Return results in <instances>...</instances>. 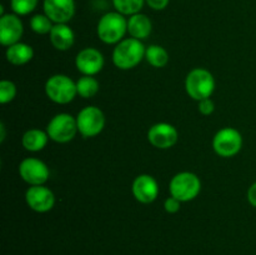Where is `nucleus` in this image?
Listing matches in <instances>:
<instances>
[{"mask_svg": "<svg viewBox=\"0 0 256 255\" xmlns=\"http://www.w3.org/2000/svg\"><path fill=\"white\" fill-rule=\"evenodd\" d=\"M180 204H182V202H179V200L170 195V198H168L164 202L165 212H169V214H175L180 210Z\"/></svg>", "mask_w": 256, "mask_h": 255, "instance_id": "obj_26", "label": "nucleus"}, {"mask_svg": "<svg viewBox=\"0 0 256 255\" xmlns=\"http://www.w3.org/2000/svg\"><path fill=\"white\" fill-rule=\"evenodd\" d=\"M16 96V86L10 80H2L0 82V102L8 104L12 102Z\"/></svg>", "mask_w": 256, "mask_h": 255, "instance_id": "obj_25", "label": "nucleus"}, {"mask_svg": "<svg viewBox=\"0 0 256 255\" xmlns=\"http://www.w3.org/2000/svg\"><path fill=\"white\" fill-rule=\"evenodd\" d=\"M198 108H199V112H202V115H210L214 112L215 104H214V102L210 99V98H208V99L200 100Z\"/></svg>", "mask_w": 256, "mask_h": 255, "instance_id": "obj_27", "label": "nucleus"}, {"mask_svg": "<svg viewBox=\"0 0 256 255\" xmlns=\"http://www.w3.org/2000/svg\"><path fill=\"white\" fill-rule=\"evenodd\" d=\"M5 56L6 60L12 65H24L29 62L34 56V50L30 45L25 44V42H16L10 46L6 48L5 52Z\"/></svg>", "mask_w": 256, "mask_h": 255, "instance_id": "obj_18", "label": "nucleus"}, {"mask_svg": "<svg viewBox=\"0 0 256 255\" xmlns=\"http://www.w3.org/2000/svg\"><path fill=\"white\" fill-rule=\"evenodd\" d=\"M202 190V182L194 172H182L172 176L169 184V192L172 196L182 202H192Z\"/></svg>", "mask_w": 256, "mask_h": 255, "instance_id": "obj_4", "label": "nucleus"}, {"mask_svg": "<svg viewBox=\"0 0 256 255\" xmlns=\"http://www.w3.org/2000/svg\"><path fill=\"white\" fill-rule=\"evenodd\" d=\"M215 152L222 158H232L236 155L242 148V136L239 130L234 128H222L212 139Z\"/></svg>", "mask_w": 256, "mask_h": 255, "instance_id": "obj_8", "label": "nucleus"}, {"mask_svg": "<svg viewBox=\"0 0 256 255\" xmlns=\"http://www.w3.org/2000/svg\"><path fill=\"white\" fill-rule=\"evenodd\" d=\"M146 48L142 40L128 38L118 42L112 52V62L122 70H130L138 66L145 58Z\"/></svg>", "mask_w": 256, "mask_h": 255, "instance_id": "obj_1", "label": "nucleus"}, {"mask_svg": "<svg viewBox=\"0 0 256 255\" xmlns=\"http://www.w3.org/2000/svg\"><path fill=\"white\" fill-rule=\"evenodd\" d=\"M24 32V26L16 14H4L0 16V42L4 46H10L20 42Z\"/></svg>", "mask_w": 256, "mask_h": 255, "instance_id": "obj_13", "label": "nucleus"}, {"mask_svg": "<svg viewBox=\"0 0 256 255\" xmlns=\"http://www.w3.org/2000/svg\"><path fill=\"white\" fill-rule=\"evenodd\" d=\"M132 192L138 202L142 204H150L155 202L159 195V185L154 176L149 174H142L135 178L132 182Z\"/></svg>", "mask_w": 256, "mask_h": 255, "instance_id": "obj_15", "label": "nucleus"}, {"mask_svg": "<svg viewBox=\"0 0 256 255\" xmlns=\"http://www.w3.org/2000/svg\"><path fill=\"white\" fill-rule=\"evenodd\" d=\"M75 66L82 75L94 76L104 66V56L95 48H84L75 58Z\"/></svg>", "mask_w": 256, "mask_h": 255, "instance_id": "obj_12", "label": "nucleus"}, {"mask_svg": "<svg viewBox=\"0 0 256 255\" xmlns=\"http://www.w3.org/2000/svg\"><path fill=\"white\" fill-rule=\"evenodd\" d=\"M49 35L52 45L60 52H66L74 45L75 34L68 24H55Z\"/></svg>", "mask_w": 256, "mask_h": 255, "instance_id": "obj_16", "label": "nucleus"}, {"mask_svg": "<svg viewBox=\"0 0 256 255\" xmlns=\"http://www.w3.org/2000/svg\"><path fill=\"white\" fill-rule=\"evenodd\" d=\"M99 82L90 75H82L76 82L78 95H80L84 99H90V98L95 96L99 92Z\"/></svg>", "mask_w": 256, "mask_h": 255, "instance_id": "obj_21", "label": "nucleus"}, {"mask_svg": "<svg viewBox=\"0 0 256 255\" xmlns=\"http://www.w3.org/2000/svg\"><path fill=\"white\" fill-rule=\"evenodd\" d=\"M45 94L56 104H69L78 95L76 82H72L68 75L55 74L45 82Z\"/></svg>", "mask_w": 256, "mask_h": 255, "instance_id": "obj_5", "label": "nucleus"}, {"mask_svg": "<svg viewBox=\"0 0 256 255\" xmlns=\"http://www.w3.org/2000/svg\"><path fill=\"white\" fill-rule=\"evenodd\" d=\"M248 200L252 206L256 208V182L248 190Z\"/></svg>", "mask_w": 256, "mask_h": 255, "instance_id": "obj_29", "label": "nucleus"}, {"mask_svg": "<svg viewBox=\"0 0 256 255\" xmlns=\"http://www.w3.org/2000/svg\"><path fill=\"white\" fill-rule=\"evenodd\" d=\"M145 59L154 68H164L169 62V54L162 46L156 44H152L146 48L145 52Z\"/></svg>", "mask_w": 256, "mask_h": 255, "instance_id": "obj_20", "label": "nucleus"}, {"mask_svg": "<svg viewBox=\"0 0 256 255\" xmlns=\"http://www.w3.org/2000/svg\"><path fill=\"white\" fill-rule=\"evenodd\" d=\"M44 14L55 24H66L75 14L74 0H44Z\"/></svg>", "mask_w": 256, "mask_h": 255, "instance_id": "obj_14", "label": "nucleus"}, {"mask_svg": "<svg viewBox=\"0 0 256 255\" xmlns=\"http://www.w3.org/2000/svg\"><path fill=\"white\" fill-rule=\"evenodd\" d=\"M128 32V20L125 15L118 12H110L100 18L96 26L98 38L105 44H118Z\"/></svg>", "mask_w": 256, "mask_h": 255, "instance_id": "obj_2", "label": "nucleus"}, {"mask_svg": "<svg viewBox=\"0 0 256 255\" xmlns=\"http://www.w3.org/2000/svg\"><path fill=\"white\" fill-rule=\"evenodd\" d=\"M179 132L174 125L169 122H158L148 132V140L158 149H170L176 144Z\"/></svg>", "mask_w": 256, "mask_h": 255, "instance_id": "obj_10", "label": "nucleus"}, {"mask_svg": "<svg viewBox=\"0 0 256 255\" xmlns=\"http://www.w3.org/2000/svg\"><path fill=\"white\" fill-rule=\"evenodd\" d=\"M185 90L188 95L196 102L208 99L215 90V79L212 72L202 68H195L185 79Z\"/></svg>", "mask_w": 256, "mask_h": 255, "instance_id": "obj_3", "label": "nucleus"}, {"mask_svg": "<svg viewBox=\"0 0 256 255\" xmlns=\"http://www.w3.org/2000/svg\"><path fill=\"white\" fill-rule=\"evenodd\" d=\"M19 174L25 182L34 185H44L50 176V170L42 160L38 158H26L19 165Z\"/></svg>", "mask_w": 256, "mask_h": 255, "instance_id": "obj_9", "label": "nucleus"}, {"mask_svg": "<svg viewBox=\"0 0 256 255\" xmlns=\"http://www.w3.org/2000/svg\"><path fill=\"white\" fill-rule=\"evenodd\" d=\"M5 140V126L4 124H0V142H2Z\"/></svg>", "mask_w": 256, "mask_h": 255, "instance_id": "obj_30", "label": "nucleus"}, {"mask_svg": "<svg viewBox=\"0 0 256 255\" xmlns=\"http://www.w3.org/2000/svg\"><path fill=\"white\" fill-rule=\"evenodd\" d=\"M152 30V20L148 18V15L138 12V14L130 15L128 20V32L130 36L138 40L146 39Z\"/></svg>", "mask_w": 256, "mask_h": 255, "instance_id": "obj_17", "label": "nucleus"}, {"mask_svg": "<svg viewBox=\"0 0 256 255\" xmlns=\"http://www.w3.org/2000/svg\"><path fill=\"white\" fill-rule=\"evenodd\" d=\"M78 132L79 130H78L76 118L68 112H60L52 116L46 126V132L50 139L60 144L69 142L70 140L74 139Z\"/></svg>", "mask_w": 256, "mask_h": 255, "instance_id": "obj_6", "label": "nucleus"}, {"mask_svg": "<svg viewBox=\"0 0 256 255\" xmlns=\"http://www.w3.org/2000/svg\"><path fill=\"white\" fill-rule=\"evenodd\" d=\"M25 202L28 206L36 212H46L54 208V192L44 185L30 186L25 192Z\"/></svg>", "mask_w": 256, "mask_h": 255, "instance_id": "obj_11", "label": "nucleus"}, {"mask_svg": "<svg viewBox=\"0 0 256 255\" xmlns=\"http://www.w3.org/2000/svg\"><path fill=\"white\" fill-rule=\"evenodd\" d=\"M39 0H10V6L14 14L28 15L35 10Z\"/></svg>", "mask_w": 256, "mask_h": 255, "instance_id": "obj_24", "label": "nucleus"}, {"mask_svg": "<svg viewBox=\"0 0 256 255\" xmlns=\"http://www.w3.org/2000/svg\"><path fill=\"white\" fill-rule=\"evenodd\" d=\"M49 139L50 138L46 132H42L40 129H29L22 135V144L28 152H36L46 146Z\"/></svg>", "mask_w": 256, "mask_h": 255, "instance_id": "obj_19", "label": "nucleus"}, {"mask_svg": "<svg viewBox=\"0 0 256 255\" xmlns=\"http://www.w3.org/2000/svg\"><path fill=\"white\" fill-rule=\"evenodd\" d=\"M145 0H112L115 10L122 15H134L140 12Z\"/></svg>", "mask_w": 256, "mask_h": 255, "instance_id": "obj_22", "label": "nucleus"}, {"mask_svg": "<svg viewBox=\"0 0 256 255\" xmlns=\"http://www.w3.org/2000/svg\"><path fill=\"white\" fill-rule=\"evenodd\" d=\"M170 0H145L148 5L154 10H164L169 5Z\"/></svg>", "mask_w": 256, "mask_h": 255, "instance_id": "obj_28", "label": "nucleus"}, {"mask_svg": "<svg viewBox=\"0 0 256 255\" xmlns=\"http://www.w3.org/2000/svg\"><path fill=\"white\" fill-rule=\"evenodd\" d=\"M52 22L50 18L45 14H35L34 16L30 19V28L34 32L39 35L50 34L52 29Z\"/></svg>", "mask_w": 256, "mask_h": 255, "instance_id": "obj_23", "label": "nucleus"}, {"mask_svg": "<svg viewBox=\"0 0 256 255\" xmlns=\"http://www.w3.org/2000/svg\"><path fill=\"white\" fill-rule=\"evenodd\" d=\"M78 130L84 138H94L105 126V115L98 106L90 105L79 112L76 116Z\"/></svg>", "mask_w": 256, "mask_h": 255, "instance_id": "obj_7", "label": "nucleus"}]
</instances>
